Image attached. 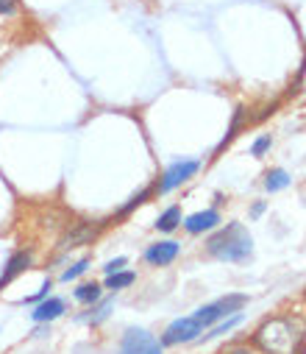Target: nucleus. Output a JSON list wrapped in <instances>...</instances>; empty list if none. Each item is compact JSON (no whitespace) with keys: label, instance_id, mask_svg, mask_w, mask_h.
Instances as JSON below:
<instances>
[{"label":"nucleus","instance_id":"obj_21","mask_svg":"<svg viewBox=\"0 0 306 354\" xmlns=\"http://www.w3.org/2000/svg\"><path fill=\"white\" fill-rule=\"evenodd\" d=\"M126 265H128V259H126V257H117V259L106 262V268H104V271H106V277H109V274H117V271H123Z\"/></svg>","mask_w":306,"mask_h":354},{"label":"nucleus","instance_id":"obj_10","mask_svg":"<svg viewBox=\"0 0 306 354\" xmlns=\"http://www.w3.org/2000/svg\"><path fill=\"white\" fill-rule=\"evenodd\" d=\"M64 310H67V307H64V301H61V299H42V301L34 307L31 318H34L37 324H50V321H56Z\"/></svg>","mask_w":306,"mask_h":354},{"label":"nucleus","instance_id":"obj_1","mask_svg":"<svg viewBox=\"0 0 306 354\" xmlns=\"http://www.w3.org/2000/svg\"><path fill=\"white\" fill-rule=\"evenodd\" d=\"M306 324L295 315H281L265 321L254 332V346L262 348L265 354H298L303 346Z\"/></svg>","mask_w":306,"mask_h":354},{"label":"nucleus","instance_id":"obj_8","mask_svg":"<svg viewBox=\"0 0 306 354\" xmlns=\"http://www.w3.org/2000/svg\"><path fill=\"white\" fill-rule=\"evenodd\" d=\"M218 223H220V212H218V209H203V212L189 215V218L184 221V229H187L189 234H200V232L215 229Z\"/></svg>","mask_w":306,"mask_h":354},{"label":"nucleus","instance_id":"obj_20","mask_svg":"<svg viewBox=\"0 0 306 354\" xmlns=\"http://www.w3.org/2000/svg\"><path fill=\"white\" fill-rule=\"evenodd\" d=\"M20 9V0H0V15L9 17V15H17Z\"/></svg>","mask_w":306,"mask_h":354},{"label":"nucleus","instance_id":"obj_2","mask_svg":"<svg viewBox=\"0 0 306 354\" xmlns=\"http://www.w3.org/2000/svg\"><path fill=\"white\" fill-rule=\"evenodd\" d=\"M207 251L223 262H245L254 251V240L242 223H229L207 240Z\"/></svg>","mask_w":306,"mask_h":354},{"label":"nucleus","instance_id":"obj_11","mask_svg":"<svg viewBox=\"0 0 306 354\" xmlns=\"http://www.w3.org/2000/svg\"><path fill=\"white\" fill-rule=\"evenodd\" d=\"M97 234V226H89V223H75L73 232H67L61 237V248H75L81 243H89L92 237Z\"/></svg>","mask_w":306,"mask_h":354},{"label":"nucleus","instance_id":"obj_16","mask_svg":"<svg viewBox=\"0 0 306 354\" xmlns=\"http://www.w3.org/2000/svg\"><path fill=\"white\" fill-rule=\"evenodd\" d=\"M240 321H242V315H240V313H234L231 318H223V321H220L215 329H209V335H203V340H209V337H218V335H226V332H231V329H234Z\"/></svg>","mask_w":306,"mask_h":354},{"label":"nucleus","instance_id":"obj_18","mask_svg":"<svg viewBox=\"0 0 306 354\" xmlns=\"http://www.w3.org/2000/svg\"><path fill=\"white\" fill-rule=\"evenodd\" d=\"M151 196H153V190H151V187H148V190H142V193H137V196H134V198H131V201H128V204H126V207L120 209V215H128L131 209H137L140 204H145V201H148Z\"/></svg>","mask_w":306,"mask_h":354},{"label":"nucleus","instance_id":"obj_24","mask_svg":"<svg viewBox=\"0 0 306 354\" xmlns=\"http://www.w3.org/2000/svg\"><path fill=\"white\" fill-rule=\"evenodd\" d=\"M231 354H256V351H251V348H248V346H245V348H234V351H231Z\"/></svg>","mask_w":306,"mask_h":354},{"label":"nucleus","instance_id":"obj_17","mask_svg":"<svg viewBox=\"0 0 306 354\" xmlns=\"http://www.w3.org/2000/svg\"><path fill=\"white\" fill-rule=\"evenodd\" d=\"M86 268H89V259H78L75 265H70V268L61 274V282H70V279H78L81 274H86Z\"/></svg>","mask_w":306,"mask_h":354},{"label":"nucleus","instance_id":"obj_9","mask_svg":"<svg viewBox=\"0 0 306 354\" xmlns=\"http://www.w3.org/2000/svg\"><path fill=\"white\" fill-rule=\"evenodd\" d=\"M31 251H17L12 254V259L6 262V268H3V277H0V290H3V285H9L15 277H20L26 268H31Z\"/></svg>","mask_w":306,"mask_h":354},{"label":"nucleus","instance_id":"obj_13","mask_svg":"<svg viewBox=\"0 0 306 354\" xmlns=\"http://www.w3.org/2000/svg\"><path fill=\"white\" fill-rule=\"evenodd\" d=\"M178 223H181V207H170V209H164L159 215L156 229L159 232H173V229H178Z\"/></svg>","mask_w":306,"mask_h":354},{"label":"nucleus","instance_id":"obj_5","mask_svg":"<svg viewBox=\"0 0 306 354\" xmlns=\"http://www.w3.org/2000/svg\"><path fill=\"white\" fill-rule=\"evenodd\" d=\"M198 167H200V162H198V159H181V162H173V165L162 173V179H159V185H156V193H159V196H164V193H170V190L181 187L184 182H189L192 176L198 173Z\"/></svg>","mask_w":306,"mask_h":354},{"label":"nucleus","instance_id":"obj_23","mask_svg":"<svg viewBox=\"0 0 306 354\" xmlns=\"http://www.w3.org/2000/svg\"><path fill=\"white\" fill-rule=\"evenodd\" d=\"M109 310H112V301H106L104 307H100V310H97V315L92 318V324H100V321H104V318L109 315Z\"/></svg>","mask_w":306,"mask_h":354},{"label":"nucleus","instance_id":"obj_6","mask_svg":"<svg viewBox=\"0 0 306 354\" xmlns=\"http://www.w3.org/2000/svg\"><path fill=\"white\" fill-rule=\"evenodd\" d=\"M203 335V329L192 321V315H187V318H178V321H173L167 329H164V335H162V343L164 346H178V343H189V340H198Z\"/></svg>","mask_w":306,"mask_h":354},{"label":"nucleus","instance_id":"obj_14","mask_svg":"<svg viewBox=\"0 0 306 354\" xmlns=\"http://www.w3.org/2000/svg\"><path fill=\"white\" fill-rule=\"evenodd\" d=\"M134 279H137L134 271H117V274H109V277H106V288H109V290H123V288L134 285Z\"/></svg>","mask_w":306,"mask_h":354},{"label":"nucleus","instance_id":"obj_12","mask_svg":"<svg viewBox=\"0 0 306 354\" xmlns=\"http://www.w3.org/2000/svg\"><path fill=\"white\" fill-rule=\"evenodd\" d=\"M289 173L287 170H281V167H273V170H267V176H265V187L270 190V193H278V190H284V187H289Z\"/></svg>","mask_w":306,"mask_h":354},{"label":"nucleus","instance_id":"obj_4","mask_svg":"<svg viewBox=\"0 0 306 354\" xmlns=\"http://www.w3.org/2000/svg\"><path fill=\"white\" fill-rule=\"evenodd\" d=\"M120 354H164V343H162L159 337H153L148 329L131 326V329L123 335Z\"/></svg>","mask_w":306,"mask_h":354},{"label":"nucleus","instance_id":"obj_22","mask_svg":"<svg viewBox=\"0 0 306 354\" xmlns=\"http://www.w3.org/2000/svg\"><path fill=\"white\" fill-rule=\"evenodd\" d=\"M48 290H50V279L42 285V290H39L37 296H28V299H23V304H34V301H42V299H48Z\"/></svg>","mask_w":306,"mask_h":354},{"label":"nucleus","instance_id":"obj_19","mask_svg":"<svg viewBox=\"0 0 306 354\" xmlns=\"http://www.w3.org/2000/svg\"><path fill=\"white\" fill-rule=\"evenodd\" d=\"M270 145H273V140H270V134H265V137H259V140L254 142L251 153H254V156H265V153L270 151Z\"/></svg>","mask_w":306,"mask_h":354},{"label":"nucleus","instance_id":"obj_3","mask_svg":"<svg viewBox=\"0 0 306 354\" xmlns=\"http://www.w3.org/2000/svg\"><path fill=\"white\" fill-rule=\"evenodd\" d=\"M245 304H248V296H237V293H231V296H223V299H218V301H212V304H207V307H200V310L192 315V321H195L200 329H209L212 324L223 321L226 315L240 313Z\"/></svg>","mask_w":306,"mask_h":354},{"label":"nucleus","instance_id":"obj_7","mask_svg":"<svg viewBox=\"0 0 306 354\" xmlns=\"http://www.w3.org/2000/svg\"><path fill=\"white\" fill-rule=\"evenodd\" d=\"M175 257H178V243H175V240L153 243V245H148V251H145V259H148L151 265H156V268H162V265H170Z\"/></svg>","mask_w":306,"mask_h":354},{"label":"nucleus","instance_id":"obj_15","mask_svg":"<svg viewBox=\"0 0 306 354\" xmlns=\"http://www.w3.org/2000/svg\"><path fill=\"white\" fill-rule=\"evenodd\" d=\"M75 299H78L81 304H95V301H100V285H97V282H86V285H78V290H75Z\"/></svg>","mask_w":306,"mask_h":354}]
</instances>
